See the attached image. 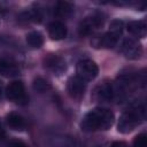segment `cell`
Masks as SVG:
<instances>
[{
    "label": "cell",
    "mask_w": 147,
    "mask_h": 147,
    "mask_svg": "<svg viewBox=\"0 0 147 147\" xmlns=\"http://www.w3.org/2000/svg\"><path fill=\"white\" fill-rule=\"evenodd\" d=\"M114 113L107 108L96 107L90 110L80 122V129L84 132L106 131L114 124Z\"/></svg>",
    "instance_id": "6da1fadb"
},
{
    "label": "cell",
    "mask_w": 147,
    "mask_h": 147,
    "mask_svg": "<svg viewBox=\"0 0 147 147\" xmlns=\"http://www.w3.org/2000/svg\"><path fill=\"white\" fill-rule=\"evenodd\" d=\"M145 119V106H136L125 110L118 121L117 130L121 133H130Z\"/></svg>",
    "instance_id": "7a4b0ae2"
},
{
    "label": "cell",
    "mask_w": 147,
    "mask_h": 147,
    "mask_svg": "<svg viewBox=\"0 0 147 147\" xmlns=\"http://www.w3.org/2000/svg\"><path fill=\"white\" fill-rule=\"evenodd\" d=\"M103 16L100 13H94L87 17H85L78 26V33L82 37H86L92 34L96 29H99L100 26H102L103 24Z\"/></svg>",
    "instance_id": "3957f363"
},
{
    "label": "cell",
    "mask_w": 147,
    "mask_h": 147,
    "mask_svg": "<svg viewBox=\"0 0 147 147\" xmlns=\"http://www.w3.org/2000/svg\"><path fill=\"white\" fill-rule=\"evenodd\" d=\"M76 72L79 78H82L83 80L87 82V80H92L94 79L98 74H99V67L96 65V63L92 60L88 59H84L77 62L76 64Z\"/></svg>",
    "instance_id": "277c9868"
},
{
    "label": "cell",
    "mask_w": 147,
    "mask_h": 147,
    "mask_svg": "<svg viewBox=\"0 0 147 147\" xmlns=\"http://www.w3.org/2000/svg\"><path fill=\"white\" fill-rule=\"evenodd\" d=\"M6 96L8 100L20 103V105L28 103V96L25 94V88L21 80H14L6 87Z\"/></svg>",
    "instance_id": "5b68a950"
},
{
    "label": "cell",
    "mask_w": 147,
    "mask_h": 147,
    "mask_svg": "<svg viewBox=\"0 0 147 147\" xmlns=\"http://www.w3.org/2000/svg\"><path fill=\"white\" fill-rule=\"evenodd\" d=\"M44 67L46 69H48L51 72H53L54 75H62L65 70H67V63L65 61L56 55V54H48L44 57Z\"/></svg>",
    "instance_id": "8992f818"
},
{
    "label": "cell",
    "mask_w": 147,
    "mask_h": 147,
    "mask_svg": "<svg viewBox=\"0 0 147 147\" xmlns=\"http://www.w3.org/2000/svg\"><path fill=\"white\" fill-rule=\"evenodd\" d=\"M67 91L72 99L79 100L86 91V82L78 76H71L67 82Z\"/></svg>",
    "instance_id": "52a82bcc"
},
{
    "label": "cell",
    "mask_w": 147,
    "mask_h": 147,
    "mask_svg": "<svg viewBox=\"0 0 147 147\" xmlns=\"http://www.w3.org/2000/svg\"><path fill=\"white\" fill-rule=\"evenodd\" d=\"M121 52L129 60H138L142 55V47L137 40L132 38H126L122 44Z\"/></svg>",
    "instance_id": "ba28073f"
},
{
    "label": "cell",
    "mask_w": 147,
    "mask_h": 147,
    "mask_svg": "<svg viewBox=\"0 0 147 147\" xmlns=\"http://www.w3.org/2000/svg\"><path fill=\"white\" fill-rule=\"evenodd\" d=\"M20 74V68L16 61L5 54H0V75L5 77H16Z\"/></svg>",
    "instance_id": "9c48e42d"
},
{
    "label": "cell",
    "mask_w": 147,
    "mask_h": 147,
    "mask_svg": "<svg viewBox=\"0 0 147 147\" xmlns=\"http://www.w3.org/2000/svg\"><path fill=\"white\" fill-rule=\"evenodd\" d=\"M115 96V86L110 82H102L94 90V98L101 102H109Z\"/></svg>",
    "instance_id": "30bf717a"
},
{
    "label": "cell",
    "mask_w": 147,
    "mask_h": 147,
    "mask_svg": "<svg viewBox=\"0 0 147 147\" xmlns=\"http://www.w3.org/2000/svg\"><path fill=\"white\" fill-rule=\"evenodd\" d=\"M67 26L60 21H53L48 25V36L53 40H62L67 37Z\"/></svg>",
    "instance_id": "8fae6325"
},
{
    "label": "cell",
    "mask_w": 147,
    "mask_h": 147,
    "mask_svg": "<svg viewBox=\"0 0 147 147\" xmlns=\"http://www.w3.org/2000/svg\"><path fill=\"white\" fill-rule=\"evenodd\" d=\"M126 29L132 36L137 38H144L146 37V33H147L146 21H131L127 23Z\"/></svg>",
    "instance_id": "7c38bea8"
},
{
    "label": "cell",
    "mask_w": 147,
    "mask_h": 147,
    "mask_svg": "<svg viewBox=\"0 0 147 147\" xmlns=\"http://www.w3.org/2000/svg\"><path fill=\"white\" fill-rule=\"evenodd\" d=\"M7 125L14 131H23L25 129V121L22 115L17 113H9L6 116Z\"/></svg>",
    "instance_id": "4fadbf2b"
},
{
    "label": "cell",
    "mask_w": 147,
    "mask_h": 147,
    "mask_svg": "<svg viewBox=\"0 0 147 147\" xmlns=\"http://www.w3.org/2000/svg\"><path fill=\"white\" fill-rule=\"evenodd\" d=\"M118 39H119V34L108 31L102 37L99 38V42L96 44V46H102L105 48H113L117 44Z\"/></svg>",
    "instance_id": "5bb4252c"
},
{
    "label": "cell",
    "mask_w": 147,
    "mask_h": 147,
    "mask_svg": "<svg viewBox=\"0 0 147 147\" xmlns=\"http://www.w3.org/2000/svg\"><path fill=\"white\" fill-rule=\"evenodd\" d=\"M75 7L69 1H59L55 7V14L59 17H69L74 14Z\"/></svg>",
    "instance_id": "9a60e30c"
},
{
    "label": "cell",
    "mask_w": 147,
    "mask_h": 147,
    "mask_svg": "<svg viewBox=\"0 0 147 147\" xmlns=\"http://www.w3.org/2000/svg\"><path fill=\"white\" fill-rule=\"evenodd\" d=\"M26 42L32 48H39L44 44V36L39 31H31L26 34Z\"/></svg>",
    "instance_id": "2e32d148"
},
{
    "label": "cell",
    "mask_w": 147,
    "mask_h": 147,
    "mask_svg": "<svg viewBox=\"0 0 147 147\" xmlns=\"http://www.w3.org/2000/svg\"><path fill=\"white\" fill-rule=\"evenodd\" d=\"M32 87H33L34 91H37L39 93H45V92H47V91H49L52 88V85H51V83L46 78L38 76V77H36L33 79Z\"/></svg>",
    "instance_id": "e0dca14e"
},
{
    "label": "cell",
    "mask_w": 147,
    "mask_h": 147,
    "mask_svg": "<svg viewBox=\"0 0 147 147\" xmlns=\"http://www.w3.org/2000/svg\"><path fill=\"white\" fill-rule=\"evenodd\" d=\"M123 28H124L123 21H121V20H113L110 22V25H109V31L115 32V33L121 36L122 32H123Z\"/></svg>",
    "instance_id": "ac0fdd59"
},
{
    "label": "cell",
    "mask_w": 147,
    "mask_h": 147,
    "mask_svg": "<svg viewBox=\"0 0 147 147\" xmlns=\"http://www.w3.org/2000/svg\"><path fill=\"white\" fill-rule=\"evenodd\" d=\"M133 147H147V136L145 133L138 134L133 140Z\"/></svg>",
    "instance_id": "d6986e66"
},
{
    "label": "cell",
    "mask_w": 147,
    "mask_h": 147,
    "mask_svg": "<svg viewBox=\"0 0 147 147\" xmlns=\"http://www.w3.org/2000/svg\"><path fill=\"white\" fill-rule=\"evenodd\" d=\"M6 147H28V146L22 140H11V141H9L7 144Z\"/></svg>",
    "instance_id": "ffe728a7"
},
{
    "label": "cell",
    "mask_w": 147,
    "mask_h": 147,
    "mask_svg": "<svg viewBox=\"0 0 147 147\" xmlns=\"http://www.w3.org/2000/svg\"><path fill=\"white\" fill-rule=\"evenodd\" d=\"M67 147H79V142L75 138H70L67 144Z\"/></svg>",
    "instance_id": "44dd1931"
},
{
    "label": "cell",
    "mask_w": 147,
    "mask_h": 147,
    "mask_svg": "<svg viewBox=\"0 0 147 147\" xmlns=\"http://www.w3.org/2000/svg\"><path fill=\"white\" fill-rule=\"evenodd\" d=\"M108 147H126V144L123 141H113Z\"/></svg>",
    "instance_id": "7402d4cb"
},
{
    "label": "cell",
    "mask_w": 147,
    "mask_h": 147,
    "mask_svg": "<svg viewBox=\"0 0 147 147\" xmlns=\"http://www.w3.org/2000/svg\"><path fill=\"white\" fill-rule=\"evenodd\" d=\"M3 137H5V129L2 127V124H1V122H0V140H1Z\"/></svg>",
    "instance_id": "603a6c76"
},
{
    "label": "cell",
    "mask_w": 147,
    "mask_h": 147,
    "mask_svg": "<svg viewBox=\"0 0 147 147\" xmlns=\"http://www.w3.org/2000/svg\"><path fill=\"white\" fill-rule=\"evenodd\" d=\"M1 94H2V82L0 80V96H1Z\"/></svg>",
    "instance_id": "cb8c5ba5"
},
{
    "label": "cell",
    "mask_w": 147,
    "mask_h": 147,
    "mask_svg": "<svg viewBox=\"0 0 147 147\" xmlns=\"http://www.w3.org/2000/svg\"><path fill=\"white\" fill-rule=\"evenodd\" d=\"M109 146V144H105V145H101V146H99V147H108Z\"/></svg>",
    "instance_id": "d4e9b609"
}]
</instances>
